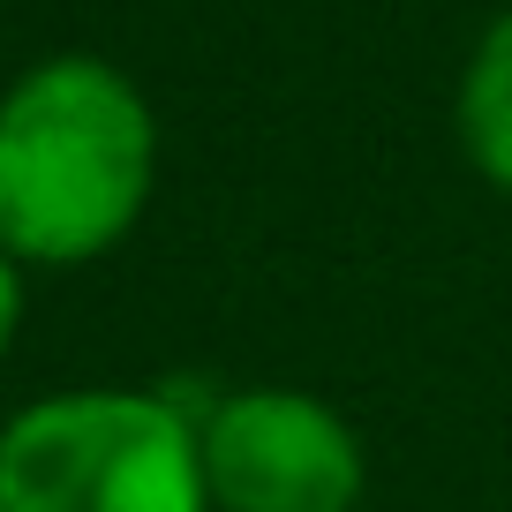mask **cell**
Listing matches in <instances>:
<instances>
[{
  "instance_id": "1",
  "label": "cell",
  "mask_w": 512,
  "mask_h": 512,
  "mask_svg": "<svg viewBox=\"0 0 512 512\" xmlns=\"http://www.w3.org/2000/svg\"><path fill=\"white\" fill-rule=\"evenodd\" d=\"M159 121L113 61L53 53L0 98V249L16 264H91L151 204Z\"/></svg>"
},
{
  "instance_id": "3",
  "label": "cell",
  "mask_w": 512,
  "mask_h": 512,
  "mask_svg": "<svg viewBox=\"0 0 512 512\" xmlns=\"http://www.w3.org/2000/svg\"><path fill=\"white\" fill-rule=\"evenodd\" d=\"M196 452L219 512H354L362 497L354 430L287 384L211 400L196 422Z\"/></svg>"
},
{
  "instance_id": "4",
  "label": "cell",
  "mask_w": 512,
  "mask_h": 512,
  "mask_svg": "<svg viewBox=\"0 0 512 512\" xmlns=\"http://www.w3.org/2000/svg\"><path fill=\"white\" fill-rule=\"evenodd\" d=\"M460 144L482 166V181L512 189V8L490 23L460 76Z\"/></svg>"
},
{
  "instance_id": "2",
  "label": "cell",
  "mask_w": 512,
  "mask_h": 512,
  "mask_svg": "<svg viewBox=\"0 0 512 512\" xmlns=\"http://www.w3.org/2000/svg\"><path fill=\"white\" fill-rule=\"evenodd\" d=\"M0 512H211L196 422L166 392H53L0 430Z\"/></svg>"
},
{
  "instance_id": "5",
  "label": "cell",
  "mask_w": 512,
  "mask_h": 512,
  "mask_svg": "<svg viewBox=\"0 0 512 512\" xmlns=\"http://www.w3.org/2000/svg\"><path fill=\"white\" fill-rule=\"evenodd\" d=\"M16 324H23V272H16V256L0 249V354L16 347Z\"/></svg>"
}]
</instances>
